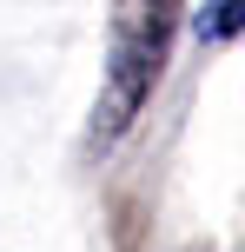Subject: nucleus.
<instances>
[{
	"label": "nucleus",
	"instance_id": "f257e3e1",
	"mask_svg": "<svg viewBox=\"0 0 245 252\" xmlns=\"http://www.w3.org/2000/svg\"><path fill=\"white\" fill-rule=\"evenodd\" d=\"M179 33V7H113V33H106V66H100V100H93V126H86V153H113L119 139L133 133V120L146 113L159 87V66H166V47Z\"/></svg>",
	"mask_w": 245,
	"mask_h": 252
},
{
	"label": "nucleus",
	"instance_id": "f03ea898",
	"mask_svg": "<svg viewBox=\"0 0 245 252\" xmlns=\"http://www.w3.org/2000/svg\"><path fill=\"white\" fill-rule=\"evenodd\" d=\"M199 40H225V33H245V0H232V7H199Z\"/></svg>",
	"mask_w": 245,
	"mask_h": 252
}]
</instances>
